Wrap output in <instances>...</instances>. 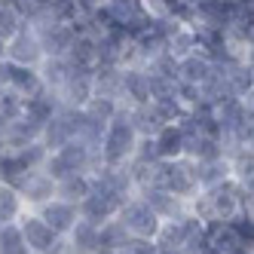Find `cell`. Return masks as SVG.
<instances>
[{
    "instance_id": "6da1fadb",
    "label": "cell",
    "mask_w": 254,
    "mask_h": 254,
    "mask_svg": "<svg viewBox=\"0 0 254 254\" xmlns=\"http://www.w3.org/2000/svg\"><path fill=\"white\" fill-rule=\"evenodd\" d=\"M135 129L129 126V117L126 111H117L114 120L104 126V138H101V147H98V159L104 166H123L126 156H132L135 150Z\"/></svg>"
},
{
    "instance_id": "7a4b0ae2",
    "label": "cell",
    "mask_w": 254,
    "mask_h": 254,
    "mask_svg": "<svg viewBox=\"0 0 254 254\" xmlns=\"http://www.w3.org/2000/svg\"><path fill=\"white\" fill-rule=\"evenodd\" d=\"M120 214V224L129 230V236H138V239H153L156 230H159V214L144 202V199H126Z\"/></svg>"
},
{
    "instance_id": "3957f363",
    "label": "cell",
    "mask_w": 254,
    "mask_h": 254,
    "mask_svg": "<svg viewBox=\"0 0 254 254\" xmlns=\"http://www.w3.org/2000/svg\"><path fill=\"white\" fill-rule=\"evenodd\" d=\"M40 59H43V52H40L37 34H34V28L22 25V31L6 40V62L22 64V67H37Z\"/></svg>"
},
{
    "instance_id": "277c9868",
    "label": "cell",
    "mask_w": 254,
    "mask_h": 254,
    "mask_svg": "<svg viewBox=\"0 0 254 254\" xmlns=\"http://www.w3.org/2000/svg\"><path fill=\"white\" fill-rule=\"evenodd\" d=\"M19 233H22L25 248H28L31 254H46L49 245L59 239V233L52 230L40 214H25V217H22V224H19Z\"/></svg>"
},
{
    "instance_id": "5b68a950",
    "label": "cell",
    "mask_w": 254,
    "mask_h": 254,
    "mask_svg": "<svg viewBox=\"0 0 254 254\" xmlns=\"http://www.w3.org/2000/svg\"><path fill=\"white\" fill-rule=\"evenodd\" d=\"M34 34H37V40H40L43 59H64L70 43H74V37H77V34L70 31V25H62V22H52V25L34 31Z\"/></svg>"
},
{
    "instance_id": "8992f818",
    "label": "cell",
    "mask_w": 254,
    "mask_h": 254,
    "mask_svg": "<svg viewBox=\"0 0 254 254\" xmlns=\"http://www.w3.org/2000/svg\"><path fill=\"white\" fill-rule=\"evenodd\" d=\"M120 92L129 98L132 104H150V92H147V70L144 67H123L120 74Z\"/></svg>"
},
{
    "instance_id": "52a82bcc",
    "label": "cell",
    "mask_w": 254,
    "mask_h": 254,
    "mask_svg": "<svg viewBox=\"0 0 254 254\" xmlns=\"http://www.w3.org/2000/svg\"><path fill=\"white\" fill-rule=\"evenodd\" d=\"M70 138H74V132H70V123L67 117L62 114V107L56 114H52L46 123H43V132H40V144L46 147V153H56L62 144H67Z\"/></svg>"
},
{
    "instance_id": "ba28073f",
    "label": "cell",
    "mask_w": 254,
    "mask_h": 254,
    "mask_svg": "<svg viewBox=\"0 0 254 254\" xmlns=\"http://www.w3.org/2000/svg\"><path fill=\"white\" fill-rule=\"evenodd\" d=\"M40 217L56 230L59 236L67 233L70 227L77 224V205H70V202H62V199H49V202H43V211Z\"/></svg>"
},
{
    "instance_id": "9c48e42d",
    "label": "cell",
    "mask_w": 254,
    "mask_h": 254,
    "mask_svg": "<svg viewBox=\"0 0 254 254\" xmlns=\"http://www.w3.org/2000/svg\"><path fill=\"white\" fill-rule=\"evenodd\" d=\"M144 202L159 214V221H175V217L184 214L181 211V199L172 196L166 187H144Z\"/></svg>"
},
{
    "instance_id": "30bf717a",
    "label": "cell",
    "mask_w": 254,
    "mask_h": 254,
    "mask_svg": "<svg viewBox=\"0 0 254 254\" xmlns=\"http://www.w3.org/2000/svg\"><path fill=\"white\" fill-rule=\"evenodd\" d=\"M22 199H28V202H37V205H43V202H49L52 196H56V181H52L46 172H37L34 169L31 175H28V181L22 184Z\"/></svg>"
},
{
    "instance_id": "8fae6325",
    "label": "cell",
    "mask_w": 254,
    "mask_h": 254,
    "mask_svg": "<svg viewBox=\"0 0 254 254\" xmlns=\"http://www.w3.org/2000/svg\"><path fill=\"white\" fill-rule=\"evenodd\" d=\"M126 242H129V230H126L120 221H104V224H98L95 254H104V251H123Z\"/></svg>"
},
{
    "instance_id": "7c38bea8",
    "label": "cell",
    "mask_w": 254,
    "mask_h": 254,
    "mask_svg": "<svg viewBox=\"0 0 254 254\" xmlns=\"http://www.w3.org/2000/svg\"><path fill=\"white\" fill-rule=\"evenodd\" d=\"M59 111V98L56 92H49V89H40L37 95H31V98H22V114L31 117V120H37L40 126Z\"/></svg>"
},
{
    "instance_id": "4fadbf2b",
    "label": "cell",
    "mask_w": 254,
    "mask_h": 254,
    "mask_svg": "<svg viewBox=\"0 0 254 254\" xmlns=\"http://www.w3.org/2000/svg\"><path fill=\"white\" fill-rule=\"evenodd\" d=\"M6 89H12V92L19 95V98H31V95H37L40 89H43L37 67H22V64H12V74H9Z\"/></svg>"
},
{
    "instance_id": "5bb4252c",
    "label": "cell",
    "mask_w": 254,
    "mask_h": 254,
    "mask_svg": "<svg viewBox=\"0 0 254 254\" xmlns=\"http://www.w3.org/2000/svg\"><path fill=\"white\" fill-rule=\"evenodd\" d=\"M208 74H211V62L202 56V52H190V56L178 59V80L199 86Z\"/></svg>"
},
{
    "instance_id": "9a60e30c",
    "label": "cell",
    "mask_w": 254,
    "mask_h": 254,
    "mask_svg": "<svg viewBox=\"0 0 254 254\" xmlns=\"http://www.w3.org/2000/svg\"><path fill=\"white\" fill-rule=\"evenodd\" d=\"M153 141H156L159 159H178V156H184V138H181V132H178L175 123L162 126V129L153 135Z\"/></svg>"
},
{
    "instance_id": "2e32d148",
    "label": "cell",
    "mask_w": 254,
    "mask_h": 254,
    "mask_svg": "<svg viewBox=\"0 0 254 254\" xmlns=\"http://www.w3.org/2000/svg\"><path fill=\"white\" fill-rule=\"evenodd\" d=\"M37 74H40L43 89H49V92H59V86H62V83L67 80V74H70V64H67V59H40Z\"/></svg>"
},
{
    "instance_id": "e0dca14e",
    "label": "cell",
    "mask_w": 254,
    "mask_h": 254,
    "mask_svg": "<svg viewBox=\"0 0 254 254\" xmlns=\"http://www.w3.org/2000/svg\"><path fill=\"white\" fill-rule=\"evenodd\" d=\"M56 196H62V202L80 205L89 196V178L86 175H67V178L56 181Z\"/></svg>"
},
{
    "instance_id": "ac0fdd59",
    "label": "cell",
    "mask_w": 254,
    "mask_h": 254,
    "mask_svg": "<svg viewBox=\"0 0 254 254\" xmlns=\"http://www.w3.org/2000/svg\"><path fill=\"white\" fill-rule=\"evenodd\" d=\"M70 233V248L80 251V254H95V236H98V227L89 224V221H80L67 230Z\"/></svg>"
},
{
    "instance_id": "d6986e66",
    "label": "cell",
    "mask_w": 254,
    "mask_h": 254,
    "mask_svg": "<svg viewBox=\"0 0 254 254\" xmlns=\"http://www.w3.org/2000/svg\"><path fill=\"white\" fill-rule=\"evenodd\" d=\"M22 214V193L0 181V224H12Z\"/></svg>"
},
{
    "instance_id": "ffe728a7",
    "label": "cell",
    "mask_w": 254,
    "mask_h": 254,
    "mask_svg": "<svg viewBox=\"0 0 254 254\" xmlns=\"http://www.w3.org/2000/svg\"><path fill=\"white\" fill-rule=\"evenodd\" d=\"M230 178V166L224 159H217V162H196V181H199V187H214V184H221V181Z\"/></svg>"
},
{
    "instance_id": "44dd1931",
    "label": "cell",
    "mask_w": 254,
    "mask_h": 254,
    "mask_svg": "<svg viewBox=\"0 0 254 254\" xmlns=\"http://www.w3.org/2000/svg\"><path fill=\"white\" fill-rule=\"evenodd\" d=\"M104 12L111 15V19L123 28L129 19H135V15H141L144 12V6H141V0H104Z\"/></svg>"
},
{
    "instance_id": "7402d4cb",
    "label": "cell",
    "mask_w": 254,
    "mask_h": 254,
    "mask_svg": "<svg viewBox=\"0 0 254 254\" xmlns=\"http://www.w3.org/2000/svg\"><path fill=\"white\" fill-rule=\"evenodd\" d=\"M166 52H169V56H175V59H184V56H190V52H196V34H193V28L190 25H181L172 37H169Z\"/></svg>"
},
{
    "instance_id": "603a6c76",
    "label": "cell",
    "mask_w": 254,
    "mask_h": 254,
    "mask_svg": "<svg viewBox=\"0 0 254 254\" xmlns=\"http://www.w3.org/2000/svg\"><path fill=\"white\" fill-rule=\"evenodd\" d=\"M83 111H86V117L89 120H95V123H111L114 120V114L120 111V101H114V98H101V95H92L86 104H83Z\"/></svg>"
},
{
    "instance_id": "cb8c5ba5",
    "label": "cell",
    "mask_w": 254,
    "mask_h": 254,
    "mask_svg": "<svg viewBox=\"0 0 254 254\" xmlns=\"http://www.w3.org/2000/svg\"><path fill=\"white\" fill-rule=\"evenodd\" d=\"M0 254H31L15 224H0Z\"/></svg>"
},
{
    "instance_id": "d4e9b609",
    "label": "cell",
    "mask_w": 254,
    "mask_h": 254,
    "mask_svg": "<svg viewBox=\"0 0 254 254\" xmlns=\"http://www.w3.org/2000/svg\"><path fill=\"white\" fill-rule=\"evenodd\" d=\"M25 19H22V12L15 9V6H6V3H0V40H9L15 37V34L22 31Z\"/></svg>"
},
{
    "instance_id": "484cf974",
    "label": "cell",
    "mask_w": 254,
    "mask_h": 254,
    "mask_svg": "<svg viewBox=\"0 0 254 254\" xmlns=\"http://www.w3.org/2000/svg\"><path fill=\"white\" fill-rule=\"evenodd\" d=\"M0 117L6 123H12L15 117H22V98L12 92V89H3L0 92Z\"/></svg>"
},
{
    "instance_id": "4316f807",
    "label": "cell",
    "mask_w": 254,
    "mask_h": 254,
    "mask_svg": "<svg viewBox=\"0 0 254 254\" xmlns=\"http://www.w3.org/2000/svg\"><path fill=\"white\" fill-rule=\"evenodd\" d=\"M126 254H159V245L153 239H138V236H129V242L123 248Z\"/></svg>"
},
{
    "instance_id": "83f0119b",
    "label": "cell",
    "mask_w": 254,
    "mask_h": 254,
    "mask_svg": "<svg viewBox=\"0 0 254 254\" xmlns=\"http://www.w3.org/2000/svg\"><path fill=\"white\" fill-rule=\"evenodd\" d=\"M0 59H6V40H0Z\"/></svg>"
},
{
    "instance_id": "f1b7e54d",
    "label": "cell",
    "mask_w": 254,
    "mask_h": 254,
    "mask_svg": "<svg viewBox=\"0 0 254 254\" xmlns=\"http://www.w3.org/2000/svg\"><path fill=\"white\" fill-rule=\"evenodd\" d=\"M104 254H126V251H104Z\"/></svg>"
}]
</instances>
